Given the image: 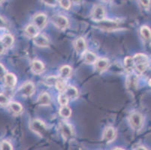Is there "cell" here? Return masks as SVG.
<instances>
[{
    "label": "cell",
    "mask_w": 151,
    "mask_h": 150,
    "mask_svg": "<svg viewBox=\"0 0 151 150\" xmlns=\"http://www.w3.org/2000/svg\"><path fill=\"white\" fill-rule=\"evenodd\" d=\"M60 4L62 8H63L64 9H66V10L69 9L70 7H71L70 0H60Z\"/></svg>",
    "instance_id": "1f68e13d"
},
{
    "label": "cell",
    "mask_w": 151,
    "mask_h": 150,
    "mask_svg": "<svg viewBox=\"0 0 151 150\" xmlns=\"http://www.w3.org/2000/svg\"><path fill=\"white\" fill-rule=\"evenodd\" d=\"M83 59L85 62L87 64H94L97 60L96 56L90 51H85L83 53Z\"/></svg>",
    "instance_id": "2e32d148"
},
{
    "label": "cell",
    "mask_w": 151,
    "mask_h": 150,
    "mask_svg": "<svg viewBox=\"0 0 151 150\" xmlns=\"http://www.w3.org/2000/svg\"><path fill=\"white\" fill-rule=\"evenodd\" d=\"M35 92V86L32 82H27L21 86L20 89V93L23 96L29 97L33 94Z\"/></svg>",
    "instance_id": "8992f818"
},
{
    "label": "cell",
    "mask_w": 151,
    "mask_h": 150,
    "mask_svg": "<svg viewBox=\"0 0 151 150\" xmlns=\"http://www.w3.org/2000/svg\"><path fill=\"white\" fill-rule=\"evenodd\" d=\"M140 32H141V35L142 36V38L145 40L149 41L150 39V29L149 27H146V26H144L140 29Z\"/></svg>",
    "instance_id": "cb8c5ba5"
},
{
    "label": "cell",
    "mask_w": 151,
    "mask_h": 150,
    "mask_svg": "<svg viewBox=\"0 0 151 150\" xmlns=\"http://www.w3.org/2000/svg\"><path fill=\"white\" fill-rule=\"evenodd\" d=\"M57 80H58V78H57V77L50 76L45 79V83L47 86H55V84H56V83H57Z\"/></svg>",
    "instance_id": "83f0119b"
},
{
    "label": "cell",
    "mask_w": 151,
    "mask_h": 150,
    "mask_svg": "<svg viewBox=\"0 0 151 150\" xmlns=\"http://www.w3.org/2000/svg\"><path fill=\"white\" fill-rule=\"evenodd\" d=\"M53 24L60 29H65L68 27V20L63 15H57L53 19Z\"/></svg>",
    "instance_id": "5b68a950"
},
{
    "label": "cell",
    "mask_w": 151,
    "mask_h": 150,
    "mask_svg": "<svg viewBox=\"0 0 151 150\" xmlns=\"http://www.w3.org/2000/svg\"><path fill=\"white\" fill-rule=\"evenodd\" d=\"M32 70L35 74H40L45 71V65L41 61L35 60L32 62Z\"/></svg>",
    "instance_id": "4fadbf2b"
},
{
    "label": "cell",
    "mask_w": 151,
    "mask_h": 150,
    "mask_svg": "<svg viewBox=\"0 0 151 150\" xmlns=\"http://www.w3.org/2000/svg\"><path fill=\"white\" fill-rule=\"evenodd\" d=\"M9 104V98L4 94H0V105L5 106Z\"/></svg>",
    "instance_id": "d6a6232c"
},
{
    "label": "cell",
    "mask_w": 151,
    "mask_h": 150,
    "mask_svg": "<svg viewBox=\"0 0 151 150\" xmlns=\"http://www.w3.org/2000/svg\"><path fill=\"white\" fill-rule=\"evenodd\" d=\"M25 33L29 38H34L38 33V29L35 25H28L25 29Z\"/></svg>",
    "instance_id": "d6986e66"
},
{
    "label": "cell",
    "mask_w": 151,
    "mask_h": 150,
    "mask_svg": "<svg viewBox=\"0 0 151 150\" xmlns=\"http://www.w3.org/2000/svg\"><path fill=\"white\" fill-rule=\"evenodd\" d=\"M33 23L38 29H42L47 23V16L45 14H38L33 18Z\"/></svg>",
    "instance_id": "ba28073f"
},
{
    "label": "cell",
    "mask_w": 151,
    "mask_h": 150,
    "mask_svg": "<svg viewBox=\"0 0 151 150\" xmlns=\"http://www.w3.org/2000/svg\"><path fill=\"white\" fill-rule=\"evenodd\" d=\"M74 2H75V3H78V2H80L81 0H72Z\"/></svg>",
    "instance_id": "ab89813d"
},
{
    "label": "cell",
    "mask_w": 151,
    "mask_h": 150,
    "mask_svg": "<svg viewBox=\"0 0 151 150\" xmlns=\"http://www.w3.org/2000/svg\"><path fill=\"white\" fill-rule=\"evenodd\" d=\"M60 131L65 140H71L74 137V131L72 127L66 122H62L60 126Z\"/></svg>",
    "instance_id": "7a4b0ae2"
},
{
    "label": "cell",
    "mask_w": 151,
    "mask_h": 150,
    "mask_svg": "<svg viewBox=\"0 0 151 150\" xmlns=\"http://www.w3.org/2000/svg\"><path fill=\"white\" fill-rule=\"evenodd\" d=\"M75 50H76L77 53L79 54L83 53L86 51V44L85 40L83 38H79L75 41Z\"/></svg>",
    "instance_id": "7c38bea8"
},
{
    "label": "cell",
    "mask_w": 151,
    "mask_h": 150,
    "mask_svg": "<svg viewBox=\"0 0 151 150\" xmlns=\"http://www.w3.org/2000/svg\"><path fill=\"white\" fill-rule=\"evenodd\" d=\"M0 40H1V37H0Z\"/></svg>",
    "instance_id": "7bdbcfd3"
},
{
    "label": "cell",
    "mask_w": 151,
    "mask_h": 150,
    "mask_svg": "<svg viewBox=\"0 0 151 150\" xmlns=\"http://www.w3.org/2000/svg\"><path fill=\"white\" fill-rule=\"evenodd\" d=\"M134 67L136 68V70L139 73H144L147 70L148 67V63H146V64H138L135 65Z\"/></svg>",
    "instance_id": "4dcf8cb0"
},
{
    "label": "cell",
    "mask_w": 151,
    "mask_h": 150,
    "mask_svg": "<svg viewBox=\"0 0 151 150\" xmlns=\"http://www.w3.org/2000/svg\"><path fill=\"white\" fill-rule=\"evenodd\" d=\"M33 38V43L35 44L36 46L41 47H45L48 46L49 41L47 38L45 36L42 34H37Z\"/></svg>",
    "instance_id": "9c48e42d"
},
{
    "label": "cell",
    "mask_w": 151,
    "mask_h": 150,
    "mask_svg": "<svg viewBox=\"0 0 151 150\" xmlns=\"http://www.w3.org/2000/svg\"><path fill=\"white\" fill-rule=\"evenodd\" d=\"M115 137H116V132L112 127L107 128L103 133V140L107 143L112 142L114 140Z\"/></svg>",
    "instance_id": "30bf717a"
},
{
    "label": "cell",
    "mask_w": 151,
    "mask_h": 150,
    "mask_svg": "<svg viewBox=\"0 0 151 150\" xmlns=\"http://www.w3.org/2000/svg\"><path fill=\"white\" fill-rule=\"evenodd\" d=\"M46 5L50 6H55L57 4V0H42Z\"/></svg>",
    "instance_id": "836d02e7"
},
{
    "label": "cell",
    "mask_w": 151,
    "mask_h": 150,
    "mask_svg": "<svg viewBox=\"0 0 151 150\" xmlns=\"http://www.w3.org/2000/svg\"><path fill=\"white\" fill-rule=\"evenodd\" d=\"M134 65L138 64H146L148 63V57L144 53H138L133 57Z\"/></svg>",
    "instance_id": "ac0fdd59"
},
{
    "label": "cell",
    "mask_w": 151,
    "mask_h": 150,
    "mask_svg": "<svg viewBox=\"0 0 151 150\" xmlns=\"http://www.w3.org/2000/svg\"><path fill=\"white\" fill-rule=\"evenodd\" d=\"M0 41L2 42V44L5 46V48L10 47L14 43V37L10 34H5L1 38Z\"/></svg>",
    "instance_id": "9a60e30c"
},
{
    "label": "cell",
    "mask_w": 151,
    "mask_h": 150,
    "mask_svg": "<svg viewBox=\"0 0 151 150\" xmlns=\"http://www.w3.org/2000/svg\"><path fill=\"white\" fill-rule=\"evenodd\" d=\"M137 84V78L134 75L132 74L128 78V80H127V86L128 88H135Z\"/></svg>",
    "instance_id": "4316f807"
},
{
    "label": "cell",
    "mask_w": 151,
    "mask_h": 150,
    "mask_svg": "<svg viewBox=\"0 0 151 150\" xmlns=\"http://www.w3.org/2000/svg\"><path fill=\"white\" fill-rule=\"evenodd\" d=\"M0 149L2 150H12L13 147H12V144L9 142L6 141V140H3L0 143Z\"/></svg>",
    "instance_id": "f546056e"
},
{
    "label": "cell",
    "mask_w": 151,
    "mask_h": 150,
    "mask_svg": "<svg viewBox=\"0 0 151 150\" xmlns=\"http://www.w3.org/2000/svg\"><path fill=\"white\" fill-rule=\"evenodd\" d=\"M98 26L100 29L105 31H113L119 28V24L117 22L111 20H105L103 19L101 21L98 22Z\"/></svg>",
    "instance_id": "3957f363"
},
{
    "label": "cell",
    "mask_w": 151,
    "mask_h": 150,
    "mask_svg": "<svg viewBox=\"0 0 151 150\" xmlns=\"http://www.w3.org/2000/svg\"><path fill=\"white\" fill-rule=\"evenodd\" d=\"M96 68L99 71H105L108 68L109 61L108 60H106V59H99V60H96Z\"/></svg>",
    "instance_id": "ffe728a7"
},
{
    "label": "cell",
    "mask_w": 151,
    "mask_h": 150,
    "mask_svg": "<svg viewBox=\"0 0 151 150\" xmlns=\"http://www.w3.org/2000/svg\"><path fill=\"white\" fill-rule=\"evenodd\" d=\"M140 2L145 8H149L150 5V0H140Z\"/></svg>",
    "instance_id": "d590c367"
},
{
    "label": "cell",
    "mask_w": 151,
    "mask_h": 150,
    "mask_svg": "<svg viewBox=\"0 0 151 150\" xmlns=\"http://www.w3.org/2000/svg\"><path fill=\"white\" fill-rule=\"evenodd\" d=\"M38 103L41 106H47L50 104V97L49 94L44 93L39 95L38 98Z\"/></svg>",
    "instance_id": "e0dca14e"
},
{
    "label": "cell",
    "mask_w": 151,
    "mask_h": 150,
    "mask_svg": "<svg viewBox=\"0 0 151 150\" xmlns=\"http://www.w3.org/2000/svg\"><path fill=\"white\" fill-rule=\"evenodd\" d=\"M2 1H3V0H0V3H1V2H2Z\"/></svg>",
    "instance_id": "b9f144b4"
},
{
    "label": "cell",
    "mask_w": 151,
    "mask_h": 150,
    "mask_svg": "<svg viewBox=\"0 0 151 150\" xmlns=\"http://www.w3.org/2000/svg\"><path fill=\"white\" fill-rule=\"evenodd\" d=\"M29 127L32 131L42 137L46 132L47 128L45 124L39 119H34L29 124Z\"/></svg>",
    "instance_id": "6da1fadb"
},
{
    "label": "cell",
    "mask_w": 151,
    "mask_h": 150,
    "mask_svg": "<svg viewBox=\"0 0 151 150\" xmlns=\"http://www.w3.org/2000/svg\"><path fill=\"white\" fill-rule=\"evenodd\" d=\"M130 124L134 130L138 131L141 129L143 125L142 116L139 113H133L130 116Z\"/></svg>",
    "instance_id": "277c9868"
},
{
    "label": "cell",
    "mask_w": 151,
    "mask_h": 150,
    "mask_svg": "<svg viewBox=\"0 0 151 150\" xmlns=\"http://www.w3.org/2000/svg\"><path fill=\"white\" fill-rule=\"evenodd\" d=\"M6 27V23H5V20L2 18V17H0V29L5 28Z\"/></svg>",
    "instance_id": "8d00e7d4"
},
{
    "label": "cell",
    "mask_w": 151,
    "mask_h": 150,
    "mask_svg": "<svg viewBox=\"0 0 151 150\" xmlns=\"http://www.w3.org/2000/svg\"><path fill=\"white\" fill-rule=\"evenodd\" d=\"M71 73V68L68 65H64L60 68V78L62 79H67L70 77Z\"/></svg>",
    "instance_id": "603a6c76"
},
{
    "label": "cell",
    "mask_w": 151,
    "mask_h": 150,
    "mask_svg": "<svg viewBox=\"0 0 151 150\" xmlns=\"http://www.w3.org/2000/svg\"><path fill=\"white\" fill-rule=\"evenodd\" d=\"M64 93L68 97V99H75L78 96V91L74 86H68L65 89Z\"/></svg>",
    "instance_id": "5bb4252c"
},
{
    "label": "cell",
    "mask_w": 151,
    "mask_h": 150,
    "mask_svg": "<svg viewBox=\"0 0 151 150\" xmlns=\"http://www.w3.org/2000/svg\"><path fill=\"white\" fill-rule=\"evenodd\" d=\"M5 73H6V70H5V67L0 63V79H2L5 77V75L6 74Z\"/></svg>",
    "instance_id": "e575fe53"
},
{
    "label": "cell",
    "mask_w": 151,
    "mask_h": 150,
    "mask_svg": "<svg viewBox=\"0 0 151 150\" xmlns=\"http://www.w3.org/2000/svg\"><path fill=\"white\" fill-rule=\"evenodd\" d=\"M124 66L126 70L128 72H132L133 69L134 68V62L133 60V57L128 56L126 57L124 60Z\"/></svg>",
    "instance_id": "7402d4cb"
},
{
    "label": "cell",
    "mask_w": 151,
    "mask_h": 150,
    "mask_svg": "<svg viewBox=\"0 0 151 150\" xmlns=\"http://www.w3.org/2000/svg\"><path fill=\"white\" fill-rule=\"evenodd\" d=\"M58 101L61 106L67 105L68 102V98L64 93H62L58 97Z\"/></svg>",
    "instance_id": "f1b7e54d"
},
{
    "label": "cell",
    "mask_w": 151,
    "mask_h": 150,
    "mask_svg": "<svg viewBox=\"0 0 151 150\" xmlns=\"http://www.w3.org/2000/svg\"><path fill=\"white\" fill-rule=\"evenodd\" d=\"M114 149H122V148H115Z\"/></svg>",
    "instance_id": "60d3db41"
},
{
    "label": "cell",
    "mask_w": 151,
    "mask_h": 150,
    "mask_svg": "<svg viewBox=\"0 0 151 150\" xmlns=\"http://www.w3.org/2000/svg\"><path fill=\"white\" fill-rule=\"evenodd\" d=\"M4 80H5V84L7 87L13 88L16 85L17 83V78L14 74L12 73H8L4 77Z\"/></svg>",
    "instance_id": "8fae6325"
},
{
    "label": "cell",
    "mask_w": 151,
    "mask_h": 150,
    "mask_svg": "<svg viewBox=\"0 0 151 150\" xmlns=\"http://www.w3.org/2000/svg\"><path fill=\"white\" fill-rule=\"evenodd\" d=\"M5 46H4V45L2 44V42L0 41V55H2V53L5 52Z\"/></svg>",
    "instance_id": "74e56055"
},
{
    "label": "cell",
    "mask_w": 151,
    "mask_h": 150,
    "mask_svg": "<svg viewBox=\"0 0 151 150\" xmlns=\"http://www.w3.org/2000/svg\"><path fill=\"white\" fill-rule=\"evenodd\" d=\"M60 115L63 118H69L71 116V110L68 106H62L60 110Z\"/></svg>",
    "instance_id": "d4e9b609"
},
{
    "label": "cell",
    "mask_w": 151,
    "mask_h": 150,
    "mask_svg": "<svg viewBox=\"0 0 151 150\" xmlns=\"http://www.w3.org/2000/svg\"><path fill=\"white\" fill-rule=\"evenodd\" d=\"M55 86H56L57 89H58L60 92H61V93H64L65 89L67 88L66 83L64 81V80L62 79V78H60V79H59L58 78L57 83H56V84H55Z\"/></svg>",
    "instance_id": "484cf974"
},
{
    "label": "cell",
    "mask_w": 151,
    "mask_h": 150,
    "mask_svg": "<svg viewBox=\"0 0 151 150\" xmlns=\"http://www.w3.org/2000/svg\"><path fill=\"white\" fill-rule=\"evenodd\" d=\"M134 149H142V150H146L147 149L145 148V146H137L136 148H134Z\"/></svg>",
    "instance_id": "f35d334b"
},
{
    "label": "cell",
    "mask_w": 151,
    "mask_h": 150,
    "mask_svg": "<svg viewBox=\"0 0 151 150\" xmlns=\"http://www.w3.org/2000/svg\"><path fill=\"white\" fill-rule=\"evenodd\" d=\"M8 105L9 107V109L15 114H20L23 111V107L20 103L12 101V102H9Z\"/></svg>",
    "instance_id": "44dd1931"
},
{
    "label": "cell",
    "mask_w": 151,
    "mask_h": 150,
    "mask_svg": "<svg viewBox=\"0 0 151 150\" xmlns=\"http://www.w3.org/2000/svg\"><path fill=\"white\" fill-rule=\"evenodd\" d=\"M92 18L93 20L96 22H99L105 19V10L102 6L97 5L93 8L92 12Z\"/></svg>",
    "instance_id": "52a82bcc"
}]
</instances>
